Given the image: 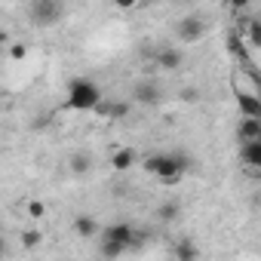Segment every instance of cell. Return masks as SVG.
I'll list each match as a JSON object with an SVG mask.
<instances>
[{
    "mask_svg": "<svg viewBox=\"0 0 261 261\" xmlns=\"http://www.w3.org/2000/svg\"><path fill=\"white\" fill-rule=\"evenodd\" d=\"M105 98L101 86L89 77H74L68 83V95H65V108L68 111H80V114H92L98 108V101Z\"/></svg>",
    "mask_w": 261,
    "mask_h": 261,
    "instance_id": "cell-1",
    "label": "cell"
},
{
    "mask_svg": "<svg viewBox=\"0 0 261 261\" xmlns=\"http://www.w3.org/2000/svg\"><path fill=\"white\" fill-rule=\"evenodd\" d=\"M25 209H28V218H34V221H40V218L46 215V203H43V200H28Z\"/></svg>",
    "mask_w": 261,
    "mask_h": 261,
    "instance_id": "cell-20",
    "label": "cell"
},
{
    "mask_svg": "<svg viewBox=\"0 0 261 261\" xmlns=\"http://www.w3.org/2000/svg\"><path fill=\"white\" fill-rule=\"evenodd\" d=\"M157 215H160L163 221H172V218H178V203H160Z\"/></svg>",
    "mask_w": 261,
    "mask_h": 261,
    "instance_id": "cell-21",
    "label": "cell"
},
{
    "mask_svg": "<svg viewBox=\"0 0 261 261\" xmlns=\"http://www.w3.org/2000/svg\"><path fill=\"white\" fill-rule=\"evenodd\" d=\"M227 53H230V59H237L240 65L255 68V65H252V59H249V49H246L243 34H237V31H230V34H227Z\"/></svg>",
    "mask_w": 261,
    "mask_h": 261,
    "instance_id": "cell-12",
    "label": "cell"
},
{
    "mask_svg": "<svg viewBox=\"0 0 261 261\" xmlns=\"http://www.w3.org/2000/svg\"><path fill=\"white\" fill-rule=\"evenodd\" d=\"M237 139L240 142H255L261 139V117H243L237 126Z\"/></svg>",
    "mask_w": 261,
    "mask_h": 261,
    "instance_id": "cell-13",
    "label": "cell"
},
{
    "mask_svg": "<svg viewBox=\"0 0 261 261\" xmlns=\"http://www.w3.org/2000/svg\"><path fill=\"white\" fill-rule=\"evenodd\" d=\"M0 43H4V46L10 43V34H7V31H0Z\"/></svg>",
    "mask_w": 261,
    "mask_h": 261,
    "instance_id": "cell-26",
    "label": "cell"
},
{
    "mask_svg": "<svg viewBox=\"0 0 261 261\" xmlns=\"http://www.w3.org/2000/svg\"><path fill=\"white\" fill-rule=\"evenodd\" d=\"M172 255H175L178 261H194V258H200V249L185 237V240H178V243L172 246Z\"/></svg>",
    "mask_w": 261,
    "mask_h": 261,
    "instance_id": "cell-16",
    "label": "cell"
},
{
    "mask_svg": "<svg viewBox=\"0 0 261 261\" xmlns=\"http://www.w3.org/2000/svg\"><path fill=\"white\" fill-rule=\"evenodd\" d=\"M181 98H185V101H197V86H185Z\"/></svg>",
    "mask_w": 261,
    "mask_h": 261,
    "instance_id": "cell-25",
    "label": "cell"
},
{
    "mask_svg": "<svg viewBox=\"0 0 261 261\" xmlns=\"http://www.w3.org/2000/svg\"><path fill=\"white\" fill-rule=\"evenodd\" d=\"M68 169H71L74 175H89V172H92V157H89L86 151H77V154H71Z\"/></svg>",
    "mask_w": 261,
    "mask_h": 261,
    "instance_id": "cell-15",
    "label": "cell"
},
{
    "mask_svg": "<svg viewBox=\"0 0 261 261\" xmlns=\"http://www.w3.org/2000/svg\"><path fill=\"white\" fill-rule=\"evenodd\" d=\"M7 53H10L13 62H22V59L28 56V46H25V43H7Z\"/></svg>",
    "mask_w": 261,
    "mask_h": 261,
    "instance_id": "cell-22",
    "label": "cell"
},
{
    "mask_svg": "<svg viewBox=\"0 0 261 261\" xmlns=\"http://www.w3.org/2000/svg\"><path fill=\"white\" fill-rule=\"evenodd\" d=\"M136 163H139L136 148H117V151L111 154V169H114V172H129Z\"/></svg>",
    "mask_w": 261,
    "mask_h": 261,
    "instance_id": "cell-11",
    "label": "cell"
},
{
    "mask_svg": "<svg viewBox=\"0 0 261 261\" xmlns=\"http://www.w3.org/2000/svg\"><path fill=\"white\" fill-rule=\"evenodd\" d=\"M0 49H4V43H0Z\"/></svg>",
    "mask_w": 261,
    "mask_h": 261,
    "instance_id": "cell-27",
    "label": "cell"
},
{
    "mask_svg": "<svg viewBox=\"0 0 261 261\" xmlns=\"http://www.w3.org/2000/svg\"><path fill=\"white\" fill-rule=\"evenodd\" d=\"M62 19V0H34L31 7V25L49 28Z\"/></svg>",
    "mask_w": 261,
    "mask_h": 261,
    "instance_id": "cell-3",
    "label": "cell"
},
{
    "mask_svg": "<svg viewBox=\"0 0 261 261\" xmlns=\"http://www.w3.org/2000/svg\"><path fill=\"white\" fill-rule=\"evenodd\" d=\"M249 4H252V0H227V7H230V10H237V13H240V10H246Z\"/></svg>",
    "mask_w": 261,
    "mask_h": 261,
    "instance_id": "cell-24",
    "label": "cell"
},
{
    "mask_svg": "<svg viewBox=\"0 0 261 261\" xmlns=\"http://www.w3.org/2000/svg\"><path fill=\"white\" fill-rule=\"evenodd\" d=\"M98 252H101L105 258H120V255L126 252V246H123V243H114V240L98 237Z\"/></svg>",
    "mask_w": 261,
    "mask_h": 261,
    "instance_id": "cell-17",
    "label": "cell"
},
{
    "mask_svg": "<svg viewBox=\"0 0 261 261\" xmlns=\"http://www.w3.org/2000/svg\"><path fill=\"white\" fill-rule=\"evenodd\" d=\"M154 62H157V68H163V71H178V68L185 65V56H181V49H175V46H160V49L154 53Z\"/></svg>",
    "mask_w": 261,
    "mask_h": 261,
    "instance_id": "cell-8",
    "label": "cell"
},
{
    "mask_svg": "<svg viewBox=\"0 0 261 261\" xmlns=\"http://www.w3.org/2000/svg\"><path fill=\"white\" fill-rule=\"evenodd\" d=\"M243 40H246L249 46H261V25H258V19H252V22L246 25V34H243Z\"/></svg>",
    "mask_w": 261,
    "mask_h": 261,
    "instance_id": "cell-19",
    "label": "cell"
},
{
    "mask_svg": "<svg viewBox=\"0 0 261 261\" xmlns=\"http://www.w3.org/2000/svg\"><path fill=\"white\" fill-rule=\"evenodd\" d=\"M43 243V230L40 227H28V230H22V246L25 249H37Z\"/></svg>",
    "mask_w": 261,
    "mask_h": 261,
    "instance_id": "cell-18",
    "label": "cell"
},
{
    "mask_svg": "<svg viewBox=\"0 0 261 261\" xmlns=\"http://www.w3.org/2000/svg\"><path fill=\"white\" fill-rule=\"evenodd\" d=\"M98 230H101V227H98V221H95L92 215L83 212V215L74 218V233H77L80 240H92V237H98Z\"/></svg>",
    "mask_w": 261,
    "mask_h": 261,
    "instance_id": "cell-14",
    "label": "cell"
},
{
    "mask_svg": "<svg viewBox=\"0 0 261 261\" xmlns=\"http://www.w3.org/2000/svg\"><path fill=\"white\" fill-rule=\"evenodd\" d=\"M98 117H105V120H126L129 114H133V101H123V98H117V101H98Z\"/></svg>",
    "mask_w": 261,
    "mask_h": 261,
    "instance_id": "cell-6",
    "label": "cell"
},
{
    "mask_svg": "<svg viewBox=\"0 0 261 261\" xmlns=\"http://www.w3.org/2000/svg\"><path fill=\"white\" fill-rule=\"evenodd\" d=\"M133 224H126V221H117V224H108V227H101L98 230V237H105V240H114V243H123L126 246V252H129V243H133Z\"/></svg>",
    "mask_w": 261,
    "mask_h": 261,
    "instance_id": "cell-7",
    "label": "cell"
},
{
    "mask_svg": "<svg viewBox=\"0 0 261 261\" xmlns=\"http://www.w3.org/2000/svg\"><path fill=\"white\" fill-rule=\"evenodd\" d=\"M114 4V10H120V13H129V10H136L142 0H111Z\"/></svg>",
    "mask_w": 261,
    "mask_h": 261,
    "instance_id": "cell-23",
    "label": "cell"
},
{
    "mask_svg": "<svg viewBox=\"0 0 261 261\" xmlns=\"http://www.w3.org/2000/svg\"><path fill=\"white\" fill-rule=\"evenodd\" d=\"M203 34H206V22L200 16H181L178 25H175V37L181 43H200Z\"/></svg>",
    "mask_w": 261,
    "mask_h": 261,
    "instance_id": "cell-4",
    "label": "cell"
},
{
    "mask_svg": "<svg viewBox=\"0 0 261 261\" xmlns=\"http://www.w3.org/2000/svg\"><path fill=\"white\" fill-rule=\"evenodd\" d=\"M237 111L243 117H261V98L258 92H249V89H237Z\"/></svg>",
    "mask_w": 261,
    "mask_h": 261,
    "instance_id": "cell-9",
    "label": "cell"
},
{
    "mask_svg": "<svg viewBox=\"0 0 261 261\" xmlns=\"http://www.w3.org/2000/svg\"><path fill=\"white\" fill-rule=\"evenodd\" d=\"M240 160L249 172H258L261 169V139L255 142H240Z\"/></svg>",
    "mask_w": 261,
    "mask_h": 261,
    "instance_id": "cell-10",
    "label": "cell"
},
{
    "mask_svg": "<svg viewBox=\"0 0 261 261\" xmlns=\"http://www.w3.org/2000/svg\"><path fill=\"white\" fill-rule=\"evenodd\" d=\"M133 101L154 108V105H160V101H163V89H160L157 83H151V80H139V83L133 86Z\"/></svg>",
    "mask_w": 261,
    "mask_h": 261,
    "instance_id": "cell-5",
    "label": "cell"
},
{
    "mask_svg": "<svg viewBox=\"0 0 261 261\" xmlns=\"http://www.w3.org/2000/svg\"><path fill=\"white\" fill-rule=\"evenodd\" d=\"M160 185H178L181 178H185V172H188V166H191V160L188 157H181V154H151L145 163H142Z\"/></svg>",
    "mask_w": 261,
    "mask_h": 261,
    "instance_id": "cell-2",
    "label": "cell"
},
{
    "mask_svg": "<svg viewBox=\"0 0 261 261\" xmlns=\"http://www.w3.org/2000/svg\"><path fill=\"white\" fill-rule=\"evenodd\" d=\"M0 255H4V249H0Z\"/></svg>",
    "mask_w": 261,
    "mask_h": 261,
    "instance_id": "cell-28",
    "label": "cell"
}]
</instances>
